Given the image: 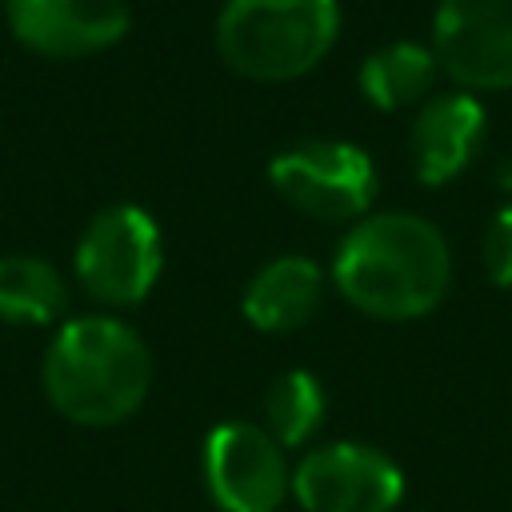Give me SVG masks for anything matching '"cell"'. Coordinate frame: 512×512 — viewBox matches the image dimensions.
<instances>
[{"label":"cell","mask_w":512,"mask_h":512,"mask_svg":"<svg viewBox=\"0 0 512 512\" xmlns=\"http://www.w3.org/2000/svg\"><path fill=\"white\" fill-rule=\"evenodd\" d=\"M332 284L372 320H420L448 296L452 252L428 216L376 212L340 240Z\"/></svg>","instance_id":"6da1fadb"},{"label":"cell","mask_w":512,"mask_h":512,"mask_svg":"<svg viewBox=\"0 0 512 512\" xmlns=\"http://www.w3.org/2000/svg\"><path fill=\"white\" fill-rule=\"evenodd\" d=\"M44 396L80 428L128 420L152 388V352L140 332L116 316L64 320L44 352Z\"/></svg>","instance_id":"7a4b0ae2"},{"label":"cell","mask_w":512,"mask_h":512,"mask_svg":"<svg viewBox=\"0 0 512 512\" xmlns=\"http://www.w3.org/2000/svg\"><path fill=\"white\" fill-rule=\"evenodd\" d=\"M336 28V0H224L216 52L236 76L280 84L312 72L328 56Z\"/></svg>","instance_id":"3957f363"},{"label":"cell","mask_w":512,"mask_h":512,"mask_svg":"<svg viewBox=\"0 0 512 512\" xmlns=\"http://www.w3.org/2000/svg\"><path fill=\"white\" fill-rule=\"evenodd\" d=\"M164 268L156 220L136 204H112L88 220L76 244V276L84 292L112 308L140 304Z\"/></svg>","instance_id":"277c9868"},{"label":"cell","mask_w":512,"mask_h":512,"mask_svg":"<svg viewBox=\"0 0 512 512\" xmlns=\"http://www.w3.org/2000/svg\"><path fill=\"white\" fill-rule=\"evenodd\" d=\"M284 204L312 220H360L376 196V168L364 148L344 140H304L268 164Z\"/></svg>","instance_id":"5b68a950"},{"label":"cell","mask_w":512,"mask_h":512,"mask_svg":"<svg viewBox=\"0 0 512 512\" xmlns=\"http://www.w3.org/2000/svg\"><path fill=\"white\" fill-rule=\"evenodd\" d=\"M204 484L220 512H276L292 496V468L264 424L224 420L204 436Z\"/></svg>","instance_id":"8992f818"},{"label":"cell","mask_w":512,"mask_h":512,"mask_svg":"<svg viewBox=\"0 0 512 512\" xmlns=\"http://www.w3.org/2000/svg\"><path fill=\"white\" fill-rule=\"evenodd\" d=\"M292 496L304 512H392L404 496V472L372 444L332 440L292 468Z\"/></svg>","instance_id":"52a82bcc"},{"label":"cell","mask_w":512,"mask_h":512,"mask_svg":"<svg viewBox=\"0 0 512 512\" xmlns=\"http://www.w3.org/2000/svg\"><path fill=\"white\" fill-rule=\"evenodd\" d=\"M432 56L460 88H512V0H440Z\"/></svg>","instance_id":"ba28073f"},{"label":"cell","mask_w":512,"mask_h":512,"mask_svg":"<svg viewBox=\"0 0 512 512\" xmlns=\"http://www.w3.org/2000/svg\"><path fill=\"white\" fill-rule=\"evenodd\" d=\"M4 20L28 52L72 60L120 44L132 8L128 0H4Z\"/></svg>","instance_id":"9c48e42d"},{"label":"cell","mask_w":512,"mask_h":512,"mask_svg":"<svg viewBox=\"0 0 512 512\" xmlns=\"http://www.w3.org/2000/svg\"><path fill=\"white\" fill-rule=\"evenodd\" d=\"M484 140V108L472 92L428 96L412 120V168L424 184L456 180Z\"/></svg>","instance_id":"30bf717a"},{"label":"cell","mask_w":512,"mask_h":512,"mask_svg":"<svg viewBox=\"0 0 512 512\" xmlns=\"http://www.w3.org/2000/svg\"><path fill=\"white\" fill-rule=\"evenodd\" d=\"M320 300H324V272H320V264L308 260V256L288 252V256L268 260L244 284L240 312H244V320L252 328L284 336V332L304 328L316 316Z\"/></svg>","instance_id":"8fae6325"},{"label":"cell","mask_w":512,"mask_h":512,"mask_svg":"<svg viewBox=\"0 0 512 512\" xmlns=\"http://www.w3.org/2000/svg\"><path fill=\"white\" fill-rule=\"evenodd\" d=\"M436 56L424 44L396 40L364 56L360 64V92L380 112H400L428 100V88L436 80Z\"/></svg>","instance_id":"7c38bea8"},{"label":"cell","mask_w":512,"mask_h":512,"mask_svg":"<svg viewBox=\"0 0 512 512\" xmlns=\"http://www.w3.org/2000/svg\"><path fill=\"white\" fill-rule=\"evenodd\" d=\"M68 308L64 276L28 252L0 256V320L8 324H52Z\"/></svg>","instance_id":"4fadbf2b"},{"label":"cell","mask_w":512,"mask_h":512,"mask_svg":"<svg viewBox=\"0 0 512 512\" xmlns=\"http://www.w3.org/2000/svg\"><path fill=\"white\" fill-rule=\"evenodd\" d=\"M324 412H328L324 384L304 368H288L272 376V384L264 388V428L284 452L308 444L320 432Z\"/></svg>","instance_id":"5bb4252c"},{"label":"cell","mask_w":512,"mask_h":512,"mask_svg":"<svg viewBox=\"0 0 512 512\" xmlns=\"http://www.w3.org/2000/svg\"><path fill=\"white\" fill-rule=\"evenodd\" d=\"M484 268L496 288H512V200L484 228Z\"/></svg>","instance_id":"9a60e30c"}]
</instances>
